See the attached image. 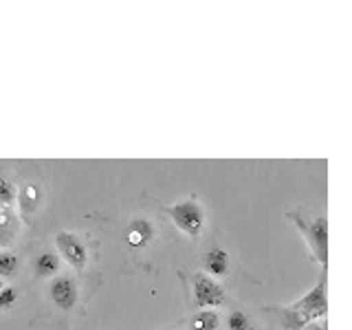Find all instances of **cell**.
<instances>
[{"label": "cell", "instance_id": "2e32d148", "mask_svg": "<svg viewBox=\"0 0 352 330\" xmlns=\"http://www.w3.org/2000/svg\"><path fill=\"white\" fill-rule=\"evenodd\" d=\"M227 328L229 330H251V319H249L247 313L234 311L227 317Z\"/></svg>", "mask_w": 352, "mask_h": 330}, {"label": "cell", "instance_id": "30bf717a", "mask_svg": "<svg viewBox=\"0 0 352 330\" xmlns=\"http://www.w3.org/2000/svg\"><path fill=\"white\" fill-rule=\"evenodd\" d=\"M18 198V207H20V214L22 216H31L36 212V207L40 203V187L33 185V183H25L20 187V192L16 194Z\"/></svg>", "mask_w": 352, "mask_h": 330}, {"label": "cell", "instance_id": "7c38bea8", "mask_svg": "<svg viewBox=\"0 0 352 330\" xmlns=\"http://www.w3.org/2000/svg\"><path fill=\"white\" fill-rule=\"evenodd\" d=\"M280 317H282V328L284 330H302L304 326L311 324V319H308L304 313L293 311L291 306L280 308Z\"/></svg>", "mask_w": 352, "mask_h": 330}, {"label": "cell", "instance_id": "d6986e66", "mask_svg": "<svg viewBox=\"0 0 352 330\" xmlns=\"http://www.w3.org/2000/svg\"><path fill=\"white\" fill-rule=\"evenodd\" d=\"M3 286H5V280H0V289H3Z\"/></svg>", "mask_w": 352, "mask_h": 330}, {"label": "cell", "instance_id": "5b68a950", "mask_svg": "<svg viewBox=\"0 0 352 330\" xmlns=\"http://www.w3.org/2000/svg\"><path fill=\"white\" fill-rule=\"evenodd\" d=\"M194 286V302L198 308H205V311H212L216 306L225 304V291L214 278H209L205 273H196L192 278Z\"/></svg>", "mask_w": 352, "mask_h": 330}, {"label": "cell", "instance_id": "e0dca14e", "mask_svg": "<svg viewBox=\"0 0 352 330\" xmlns=\"http://www.w3.org/2000/svg\"><path fill=\"white\" fill-rule=\"evenodd\" d=\"M16 300H18V291L14 286H3V289H0V311L11 308L16 304Z\"/></svg>", "mask_w": 352, "mask_h": 330}, {"label": "cell", "instance_id": "9c48e42d", "mask_svg": "<svg viewBox=\"0 0 352 330\" xmlns=\"http://www.w3.org/2000/svg\"><path fill=\"white\" fill-rule=\"evenodd\" d=\"M20 223H18V216L11 212V207H3L0 205V249L7 247L14 236L18 234Z\"/></svg>", "mask_w": 352, "mask_h": 330}, {"label": "cell", "instance_id": "5bb4252c", "mask_svg": "<svg viewBox=\"0 0 352 330\" xmlns=\"http://www.w3.org/2000/svg\"><path fill=\"white\" fill-rule=\"evenodd\" d=\"M18 271V256L7 249H0V280L14 278Z\"/></svg>", "mask_w": 352, "mask_h": 330}, {"label": "cell", "instance_id": "7a4b0ae2", "mask_svg": "<svg viewBox=\"0 0 352 330\" xmlns=\"http://www.w3.org/2000/svg\"><path fill=\"white\" fill-rule=\"evenodd\" d=\"M163 212L168 214L172 223L190 238H198L203 234L205 209L201 203L196 201V198H185V201L168 205V207H163Z\"/></svg>", "mask_w": 352, "mask_h": 330}, {"label": "cell", "instance_id": "4fadbf2b", "mask_svg": "<svg viewBox=\"0 0 352 330\" xmlns=\"http://www.w3.org/2000/svg\"><path fill=\"white\" fill-rule=\"evenodd\" d=\"M218 326L220 315L216 311H198L190 322V330H218Z\"/></svg>", "mask_w": 352, "mask_h": 330}, {"label": "cell", "instance_id": "277c9868", "mask_svg": "<svg viewBox=\"0 0 352 330\" xmlns=\"http://www.w3.org/2000/svg\"><path fill=\"white\" fill-rule=\"evenodd\" d=\"M293 311L304 313L311 322H319L326 313H328V300H326V271L322 275V280L317 282L304 297H300L297 302L291 304Z\"/></svg>", "mask_w": 352, "mask_h": 330}, {"label": "cell", "instance_id": "8992f818", "mask_svg": "<svg viewBox=\"0 0 352 330\" xmlns=\"http://www.w3.org/2000/svg\"><path fill=\"white\" fill-rule=\"evenodd\" d=\"M49 295H51L53 304L62 308V311H73L77 304L80 289H77V282H75V278H71V275H58V278L51 280Z\"/></svg>", "mask_w": 352, "mask_h": 330}, {"label": "cell", "instance_id": "ac0fdd59", "mask_svg": "<svg viewBox=\"0 0 352 330\" xmlns=\"http://www.w3.org/2000/svg\"><path fill=\"white\" fill-rule=\"evenodd\" d=\"M302 330H326V324H322V322H311L308 326H304Z\"/></svg>", "mask_w": 352, "mask_h": 330}, {"label": "cell", "instance_id": "ba28073f", "mask_svg": "<svg viewBox=\"0 0 352 330\" xmlns=\"http://www.w3.org/2000/svg\"><path fill=\"white\" fill-rule=\"evenodd\" d=\"M203 269L209 278H225L229 273V253L223 247L209 249L203 256Z\"/></svg>", "mask_w": 352, "mask_h": 330}, {"label": "cell", "instance_id": "8fae6325", "mask_svg": "<svg viewBox=\"0 0 352 330\" xmlns=\"http://www.w3.org/2000/svg\"><path fill=\"white\" fill-rule=\"evenodd\" d=\"M62 258L55 251H42L36 260V275L38 278H53L55 273H60Z\"/></svg>", "mask_w": 352, "mask_h": 330}, {"label": "cell", "instance_id": "9a60e30c", "mask_svg": "<svg viewBox=\"0 0 352 330\" xmlns=\"http://www.w3.org/2000/svg\"><path fill=\"white\" fill-rule=\"evenodd\" d=\"M16 185L11 183L7 176H5V172L0 170V205L3 207H11L16 203Z\"/></svg>", "mask_w": 352, "mask_h": 330}, {"label": "cell", "instance_id": "52a82bcc", "mask_svg": "<svg viewBox=\"0 0 352 330\" xmlns=\"http://www.w3.org/2000/svg\"><path fill=\"white\" fill-rule=\"evenodd\" d=\"M154 236H157V227H154L150 218H143V216L132 218L124 231L126 245L130 249H146L154 240Z\"/></svg>", "mask_w": 352, "mask_h": 330}, {"label": "cell", "instance_id": "3957f363", "mask_svg": "<svg viewBox=\"0 0 352 330\" xmlns=\"http://www.w3.org/2000/svg\"><path fill=\"white\" fill-rule=\"evenodd\" d=\"M55 247H58V256L69 262L73 269L82 271L88 264V249L84 245V240L73 234V231H58L55 234Z\"/></svg>", "mask_w": 352, "mask_h": 330}, {"label": "cell", "instance_id": "6da1fadb", "mask_svg": "<svg viewBox=\"0 0 352 330\" xmlns=\"http://www.w3.org/2000/svg\"><path fill=\"white\" fill-rule=\"evenodd\" d=\"M289 218L300 229L304 236L306 245L311 247L315 260L322 264V269H328V218L317 216V218H304L302 212H289Z\"/></svg>", "mask_w": 352, "mask_h": 330}]
</instances>
